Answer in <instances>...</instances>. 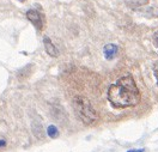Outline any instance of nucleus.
<instances>
[{"label":"nucleus","mask_w":158,"mask_h":152,"mask_svg":"<svg viewBox=\"0 0 158 152\" xmlns=\"http://www.w3.org/2000/svg\"><path fill=\"white\" fill-rule=\"evenodd\" d=\"M108 99L114 108L134 107L140 102V92L132 76H125L110 85Z\"/></svg>","instance_id":"obj_1"},{"label":"nucleus","mask_w":158,"mask_h":152,"mask_svg":"<svg viewBox=\"0 0 158 152\" xmlns=\"http://www.w3.org/2000/svg\"><path fill=\"white\" fill-rule=\"evenodd\" d=\"M73 108H74V112H76V115L78 116V119L85 125H91L97 121V119H98L97 112L94 109V107L91 105L90 101L86 97H83V96L74 97Z\"/></svg>","instance_id":"obj_2"},{"label":"nucleus","mask_w":158,"mask_h":152,"mask_svg":"<svg viewBox=\"0 0 158 152\" xmlns=\"http://www.w3.org/2000/svg\"><path fill=\"white\" fill-rule=\"evenodd\" d=\"M27 18L31 22L38 30H42V28H43V19H42V16H41V13L38 11L29 10L27 12Z\"/></svg>","instance_id":"obj_3"},{"label":"nucleus","mask_w":158,"mask_h":152,"mask_svg":"<svg viewBox=\"0 0 158 152\" xmlns=\"http://www.w3.org/2000/svg\"><path fill=\"white\" fill-rule=\"evenodd\" d=\"M43 43H44V48H46V52H47L48 55H50L52 58L59 57V50H58V48L53 44V42L50 41V38H49L48 36H44Z\"/></svg>","instance_id":"obj_4"},{"label":"nucleus","mask_w":158,"mask_h":152,"mask_svg":"<svg viewBox=\"0 0 158 152\" xmlns=\"http://www.w3.org/2000/svg\"><path fill=\"white\" fill-rule=\"evenodd\" d=\"M119 53V47L114 43H109L103 48V54L107 60H113Z\"/></svg>","instance_id":"obj_5"},{"label":"nucleus","mask_w":158,"mask_h":152,"mask_svg":"<svg viewBox=\"0 0 158 152\" xmlns=\"http://www.w3.org/2000/svg\"><path fill=\"white\" fill-rule=\"evenodd\" d=\"M47 134H48V137H50L52 139H55V138L59 137V129H58L54 125H50V126H48V128H47Z\"/></svg>","instance_id":"obj_6"},{"label":"nucleus","mask_w":158,"mask_h":152,"mask_svg":"<svg viewBox=\"0 0 158 152\" xmlns=\"http://www.w3.org/2000/svg\"><path fill=\"white\" fill-rule=\"evenodd\" d=\"M153 74L156 77V80H157V85H158V62H155L153 65Z\"/></svg>","instance_id":"obj_7"},{"label":"nucleus","mask_w":158,"mask_h":152,"mask_svg":"<svg viewBox=\"0 0 158 152\" xmlns=\"http://www.w3.org/2000/svg\"><path fill=\"white\" fill-rule=\"evenodd\" d=\"M5 145H6V141H5V140H0V149H1V147H5Z\"/></svg>","instance_id":"obj_8"},{"label":"nucleus","mask_w":158,"mask_h":152,"mask_svg":"<svg viewBox=\"0 0 158 152\" xmlns=\"http://www.w3.org/2000/svg\"><path fill=\"white\" fill-rule=\"evenodd\" d=\"M127 152H145V150H129V151H127Z\"/></svg>","instance_id":"obj_9"},{"label":"nucleus","mask_w":158,"mask_h":152,"mask_svg":"<svg viewBox=\"0 0 158 152\" xmlns=\"http://www.w3.org/2000/svg\"><path fill=\"white\" fill-rule=\"evenodd\" d=\"M18 1H22V2H23V1H25V0H18Z\"/></svg>","instance_id":"obj_10"}]
</instances>
